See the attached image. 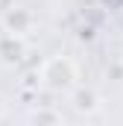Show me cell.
I'll return each instance as SVG.
<instances>
[{"label":"cell","mask_w":123,"mask_h":126,"mask_svg":"<svg viewBox=\"0 0 123 126\" xmlns=\"http://www.w3.org/2000/svg\"><path fill=\"white\" fill-rule=\"evenodd\" d=\"M32 27V12L27 6H9L3 12V30L12 32V35H24Z\"/></svg>","instance_id":"obj_2"},{"label":"cell","mask_w":123,"mask_h":126,"mask_svg":"<svg viewBox=\"0 0 123 126\" xmlns=\"http://www.w3.org/2000/svg\"><path fill=\"white\" fill-rule=\"evenodd\" d=\"M41 82L53 91H70L76 88V64L67 56H53L41 67Z\"/></svg>","instance_id":"obj_1"},{"label":"cell","mask_w":123,"mask_h":126,"mask_svg":"<svg viewBox=\"0 0 123 126\" xmlns=\"http://www.w3.org/2000/svg\"><path fill=\"white\" fill-rule=\"evenodd\" d=\"M32 126H62V117L56 109H38L32 114Z\"/></svg>","instance_id":"obj_5"},{"label":"cell","mask_w":123,"mask_h":126,"mask_svg":"<svg viewBox=\"0 0 123 126\" xmlns=\"http://www.w3.org/2000/svg\"><path fill=\"white\" fill-rule=\"evenodd\" d=\"M70 103H73V109H76L79 114H94V111L100 109L103 97L97 94L91 85H76V88L70 91Z\"/></svg>","instance_id":"obj_3"},{"label":"cell","mask_w":123,"mask_h":126,"mask_svg":"<svg viewBox=\"0 0 123 126\" xmlns=\"http://www.w3.org/2000/svg\"><path fill=\"white\" fill-rule=\"evenodd\" d=\"M24 53H27V44H24L21 35H12V32H3L0 35V62L15 64V62L24 59Z\"/></svg>","instance_id":"obj_4"},{"label":"cell","mask_w":123,"mask_h":126,"mask_svg":"<svg viewBox=\"0 0 123 126\" xmlns=\"http://www.w3.org/2000/svg\"><path fill=\"white\" fill-rule=\"evenodd\" d=\"M6 114V103H3V97H0V117Z\"/></svg>","instance_id":"obj_6"}]
</instances>
